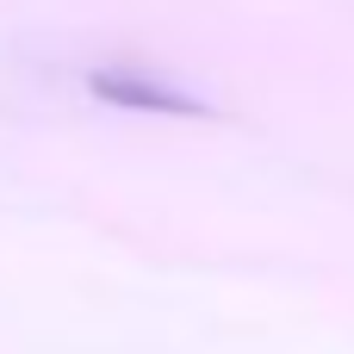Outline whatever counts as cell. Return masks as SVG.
I'll return each mask as SVG.
<instances>
[{
	"mask_svg": "<svg viewBox=\"0 0 354 354\" xmlns=\"http://www.w3.org/2000/svg\"><path fill=\"white\" fill-rule=\"evenodd\" d=\"M87 87H93L100 100H112V106H131V112H174V118L205 112V100H199V93H180V87L149 81V75H131V68H93V75H87Z\"/></svg>",
	"mask_w": 354,
	"mask_h": 354,
	"instance_id": "cell-1",
	"label": "cell"
}]
</instances>
